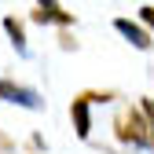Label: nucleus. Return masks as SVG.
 Here are the masks:
<instances>
[{"instance_id":"f03ea898","label":"nucleus","mask_w":154,"mask_h":154,"mask_svg":"<svg viewBox=\"0 0 154 154\" xmlns=\"http://www.w3.org/2000/svg\"><path fill=\"white\" fill-rule=\"evenodd\" d=\"M0 103H15V106H26V110H41L44 99L26 85H15V81H0Z\"/></svg>"},{"instance_id":"423d86ee","label":"nucleus","mask_w":154,"mask_h":154,"mask_svg":"<svg viewBox=\"0 0 154 154\" xmlns=\"http://www.w3.org/2000/svg\"><path fill=\"white\" fill-rule=\"evenodd\" d=\"M4 29H8V37H11V44H15V51L18 55H26V33H22V22L18 18H4Z\"/></svg>"},{"instance_id":"7ed1b4c3","label":"nucleus","mask_w":154,"mask_h":154,"mask_svg":"<svg viewBox=\"0 0 154 154\" xmlns=\"http://www.w3.org/2000/svg\"><path fill=\"white\" fill-rule=\"evenodd\" d=\"M95 103V95L85 92V95H77V99L70 103V118H73V132H77V140H88V132H92V121H88V106Z\"/></svg>"},{"instance_id":"0eeeda50","label":"nucleus","mask_w":154,"mask_h":154,"mask_svg":"<svg viewBox=\"0 0 154 154\" xmlns=\"http://www.w3.org/2000/svg\"><path fill=\"white\" fill-rule=\"evenodd\" d=\"M140 110L147 114V121H150V150H154V99H143Z\"/></svg>"},{"instance_id":"f257e3e1","label":"nucleus","mask_w":154,"mask_h":154,"mask_svg":"<svg viewBox=\"0 0 154 154\" xmlns=\"http://www.w3.org/2000/svg\"><path fill=\"white\" fill-rule=\"evenodd\" d=\"M118 140L132 143V147H150V121L147 114L136 106V110H125L118 118Z\"/></svg>"},{"instance_id":"6e6552de","label":"nucleus","mask_w":154,"mask_h":154,"mask_svg":"<svg viewBox=\"0 0 154 154\" xmlns=\"http://www.w3.org/2000/svg\"><path fill=\"white\" fill-rule=\"evenodd\" d=\"M140 18H143V22L154 29V8H150V4H147V8H140Z\"/></svg>"},{"instance_id":"39448f33","label":"nucleus","mask_w":154,"mask_h":154,"mask_svg":"<svg viewBox=\"0 0 154 154\" xmlns=\"http://www.w3.org/2000/svg\"><path fill=\"white\" fill-rule=\"evenodd\" d=\"M114 29H118L132 48H140V51H150V44H154V41H150V33H147L140 22H132V18H114Z\"/></svg>"},{"instance_id":"20e7f679","label":"nucleus","mask_w":154,"mask_h":154,"mask_svg":"<svg viewBox=\"0 0 154 154\" xmlns=\"http://www.w3.org/2000/svg\"><path fill=\"white\" fill-rule=\"evenodd\" d=\"M33 22H41V26H48V22H55V26H70L73 22V15L70 11H63V4H55V0H41V4L33 8Z\"/></svg>"}]
</instances>
